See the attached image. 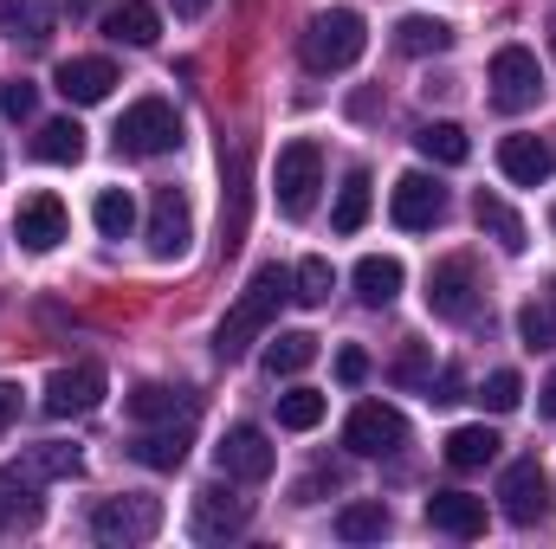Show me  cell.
<instances>
[{"label":"cell","instance_id":"cell-5","mask_svg":"<svg viewBox=\"0 0 556 549\" xmlns=\"http://www.w3.org/2000/svg\"><path fill=\"white\" fill-rule=\"evenodd\" d=\"M498 511H505L518 531H538V524H551V511H556L551 472H544L538 459H511V465H505V478H498Z\"/></svg>","mask_w":556,"mask_h":549},{"label":"cell","instance_id":"cell-17","mask_svg":"<svg viewBox=\"0 0 556 549\" xmlns=\"http://www.w3.org/2000/svg\"><path fill=\"white\" fill-rule=\"evenodd\" d=\"M427 531L459 537V544L485 537V498H472V491H433L427 498Z\"/></svg>","mask_w":556,"mask_h":549},{"label":"cell","instance_id":"cell-20","mask_svg":"<svg viewBox=\"0 0 556 549\" xmlns=\"http://www.w3.org/2000/svg\"><path fill=\"white\" fill-rule=\"evenodd\" d=\"M39 524V478L33 472H0V537H13V531H33Z\"/></svg>","mask_w":556,"mask_h":549},{"label":"cell","instance_id":"cell-13","mask_svg":"<svg viewBox=\"0 0 556 549\" xmlns=\"http://www.w3.org/2000/svg\"><path fill=\"white\" fill-rule=\"evenodd\" d=\"M220 472L227 478H240V485H260V478H273V465H278V452H273V439L260 433V426H233L220 446Z\"/></svg>","mask_w":556,"mask_h":549},{"label":"cell","instance_id":"cell-15","mask_svg":"<svg viewBox=\"0 0 556 549\" xmlns=\"http://www.w3.org/2000/svg\"><path fill=\"white\" fill-rule=\"evenodd\" d=\"M389 214H395L402 233H420V227H433V220L446 214V194H440L433 175H402L395 194H389Z\"/></svg>","mask_w":556,"mask_h":549},{"label":"cell","instance_id":"cell-29","mask_svg":"<svg viewBox=\"0 0 556 549\" xmlns=\"http://www.w3.org/2000/svg\"><path fill=\"white\" fill-rule=\"evenodd\" d=\"M415 149L427 155V162H440V168H459V162L472 155V142H466V130H459V124H420Z\"/></svg>","mask_w":556,"mask_h":549},{"label":"cell","instance_id":"cell-38","mask_svg":"<svg viewBox=\"0 0 556 549\" xmlns=\"http://www.w3.org/2000/svg\"><path fill=\"white\" fill-rule=\"evenodd\" d=\"M291 284H298V291H291L298 304H330V284H337V272H330V259H304V266L291 272Z\"/></svg>","mask_w":556,"mask_h":549},{"label":"cell","instance_id":"cell-39","mask_svg":"<svg viewBox=\"0 0 556 549\" xmlns=\"http://www.w3.org/2000/svg\"><path fill=\"white\" fill-rule=\"evenodd\" d=\"M33 111H39V85H26V78H7V85H0V117L26 124Z\"/></svg>","mask_w":556,"mask_h":549},{"label":"cell","instance_id":"cell-35","mask_svg":"<svg viewBox=\"0 0 556 549\" xmlns=\"http://www.w3.org/2000/svg\"><path fill=\"white\" fill-rule=\"evenodd\" d=\"M363 220H369V175H363V168H350V175H343V194H337L330 227H337V233H356Z\"/></svg>","mask_w":556,"mask_h":549},{"label":"cell","instance_id":"cell-41","mask_svg":"<svg viewBox=\"0 0 556 549\" xmlns=\"http://www.w3.org/2000/svg\"><path fill=\"white\" fill-rule=\"evenodd\" d=\"M363 375H369V356H363V349H343V356H337V382H343V388H356Z\"/></svg>","mask_w":556,"mask_h":549},{"label":"cell","instance_id":"cell-9","mask_svg":"<svg viewBox=\"0 0 556 549\" xmlns=\"http://www.w3.org/2000/svg\"><path fill=\"white\" fill-rule=\"evenodd\" d=\"M188 240H194V207H188V194L181 188H155L149 194V259H181L188 253Z\"/></svg>","mask_w":556,"mask_h":549},{"label":"cell","instance_id":"cell-47","mask_svg":"<svg viewBox=\"0 0 556 549\" xmlns=\"http://www.w3.org/2000/svg\"><path fill=\"white\" fill-rule=\"evenodd\" d=\"M551 52H556V20H551Z\"/></svg>","mask_w":556,"mask_h":549},{"label":"cell","instance_id":"cell-31","mask_svg":"<svg viewBox=\"0 0 556 549\" xmlns=\"http://www.w3.org/2000/svg\"><path fill=\"white\" fill-rule=\"evenodd\" d=\"M472 220H479V227H485L505 253H525V220H518L498 194H479V201H472Z\"/></svg>","mask_w":556,"mask_h":549},{"label":"cell","instance_id":"cell-48","mask_svg":"<svg viewBox=\"0 0 556 549\" xmlns=\"http://www.w3.org/2000/svg\"><path fill=\"white\" fill-rule=\"evenodd\" d=\"M551 227H556V214H551Z\"/></svg>","mask_w":556,"mask_h":549},{"label":"cell","instance_id":"cell-40","mask_svg":"<svg viewBox=\"0 0 556 549\" xmlns=\"http://www.w3.org/2000/svg\"><path fill=\"white\" fill-rule=\"evenodd\" d=\"M518 401H525V382H518L511 369H498V375L485 382V408H492V413H511Z\"/></svg>","mask_w":556,"mask_h":549},{"label":"cell","instance_id":"cell-28","mask_svg":"<svg viewBox=\"0 0 556 549\" xmlns=\"http://www.w3.org/2000/svg\"><path fill=\"white\" fill-rule=\"evenodd\" d=\"M317 362V336L311 330H285V336H273V349H266V375H304Z\"/></svg>","mask_w":556,"mask_h":549},{"label":"cell","instance_id":"cell-21","mask_svg":"<svg viewBox=\"0 0 556 549\" xmlns=\"http://www.w3.org/2000/svg\"><path fill=\"white\" fill-rule=\"evenodd\" d=\"M402 259H389V253H369V259H356V297L369 304V310H389L395 297H402Z\"/></svg>","mask_w":556,"mask_h":549},{"label":"cell","instance_id":"cell-27","mask_svg":"<svg viewBox=\"0 0 556 549\" xmlns=\"http://www.w3.org/2000/svg\"><path fill=\"white\" fill-rule=\"evenodd\" d=\"M0 26H7V39L46 46V33H52V7H46V0H0Z\"/></svg>","mask_w":556,"mask_h":549},{"label":"cell","instance_id":"cell-37","mask_svg":"<svg viewBox=\"0 0 556 549\" xmlns=\"http://www.w3.org/2000/svg\"><path fill=\"white\" fill-rule=\"evenodd\" d=\"M317 420H324V395H317V388H291V395H278V426L311 433Z\"/></svg>","mask_w":556,"mask_h":549},{"label":"cell","instance_id":"cell-25","mask_svg":"<svg viewBox=\"0 0 556 549\" xmlns=\"http://www.w3.org/2000/svg\"><path fill=\"white\" fill-rule=\"evenodd\" d=\"M498 459V433L492 426H453L446 433V465L453 472H479V465H492Z\"/></svg>","mask_w":556,"mask_h":549},{"label":"cell","instance_id":"cell-10","mask_svg":"<svg viewBox=\"0 0 556 549\" xmlns=\"http://www.w3.org/2000/svg\"><path fill=\"white\" fill-rule=\"evenodd\" d=\"M343 446H350L356 459H389V452L408 446V420L395 408H382V401H363V408L343 420Z\"/></svg>","mask_w":556,"mask_h":549},{"label":"cell","instance_id":"cell-4","mask_svg":"<svg viewBox=\"0 0 556 549\" xmlns=\"http://www.w3.org/2000/svg\"><path fill=\"white\" fill-rule=\"evenodd\" d=\"M175 142H181V117H175V104H168V98H137V104L124 111V124H117V149H124V155H137V162L168 155Z\"/></svg>","mask_w":556,"mask_h":549},{"label":"cell","instance_id":"cell-33","mask_svg":"<svg viewBox=\"0 0 556 549\" xmlns=\"http://www.w3.org/2000/svg\"><path fill=\"white\" fill-rule=\"evenodd\" d=\"M78 446H65V439H46V446H33L26 459H20V472H33V478H78Z\"/></svg>","mask_w":556,"mask_h":549},{"label":"cell","instance_id":"cell-11","mask_svg":"<svg viewBox=\"0 0 556 549\" xmlns=\"http://www.w3.org/2000/svg\"><path fill=\"white\" fill-rule=\"evenodd\" d=\"M247 518H253V505H247L240 491H227V485H201V491H194L188 537H194V544H227V537L247 531Z\"/></svg>","mask_w":556,"mask_h":549},{"label":"cell","instance_id":"cell-12","mask_svg":"<svg viewBox=\"0 0 556 549\" xmlns=\"http://www.w3.org/2000/svg\"><path fill=\"white\" fill-rule=\"evenodd\" d=\"M104 362H72V369H52V382H46V413L52 420H78V413H91L104 401Z\"/></svg>","mask_w":556,"mask_h":549},{"label":"cell","instance_id":"cell-19","mask_svg":"<svg viewBox=\"0 0 556 549\" xmlns=\"http://www.w3.org/2000/svg\"><path fill=\"white\" fill-rule=\"evenodd\" d=\"M498 168H505V181H518V188H538V181H551L556 175V149L538 137H505L498 142Z\"/></svg>","mask_w":556,"mask_h":549},{"label":"cell","instance_id":"cell-16","mask_svg":"<svg viewBox=\"0 0 556 549\" xmlns=\"http://www.w3.org/2000/svg\"><path fill=\"white\" fill-rule=\"evenodd\" d=\"M13 233H20L26 253H52L65 240V201L59 194H26L20 214H13Z\"/></svg>","mask_w":556,"mask_h":549},{"label":"cell","instance_id":"cell-30","mask_svg":"<svg viewBox=\"0 0 556 549\" xmlns=\"http://www.w3.org/2000/svg\"><path fill=\"white\" fill-rule=\"evenodd\" d=\"M518 336H525V349H556V278H551V291H538L518 310Z\"/></svg>","mask_w":556,"mask_h":549},{"label":"cell","instance_id":"cell-8","mask_svg":"<svg viewBox=\"0 0 556 549\" xmlns=\"http://www.w3.org/2000/svg\"><path fill=\"white\" fill-rule=\"evenodd\" d=\"M427 310L446 317V323H472L479 317V266L466 253H453V259H440L427 272Z\"/></svg>","mask_w":556,"mask_h":549},{"label":"cell","instance_id":"cell-2","mask_svg":"<svg viewBox=\"0 0 556 549\" xmlns=\"http://www.w3.org/2000/svg\"><path fill=\"white\" fill-rule=\"evenodd\" d=\"M363 46H369V26L350 7H330V13H317L304 26V65L311 72H350L363 59Z\"/></svg>","mask_w":556,"mask_h":549},{"label":"cell","instance_id":"cell-24","mask_svg":"<svg viewBox=\"0 0 556 549\" xmlns=\"http://www.w3.org/2000/svg\"><path fill=\"white\" fill-rule=\"evenodd\" d=\"M104 33H111L117 46H155V33H162V13H155L149 0H117V7L104 13Z\"/></svg>","mask_w":556,"mask_h":549},{"label":"cell","instance_id":"cell-14","mask_svg":"<svg viewBox=\"0 0 556 549\" xmlns=\"http://www.w3.org/2000/svg\"><path fill=\"white\" fill-rule=\"evenodd\" d=\"M194 446V420H149L137 439H130V459L149 465V472H175Z\"/></svg>","mask_w":556,"mask_h":549},{"label":"cell","instance_id":"cell-42","mask_svg":"<svg viewBox=\"0 0 556 549\" xmlns=\"http://www.w3.org/2000/svg\"><path fill=\"white\" fill-rule=\"evenodd\" d=\"M427 375V349H408L402 362H395V382H420Z\"/></svg>","mask_w":556,"mask_h":549},{"label":"cell","instance_id":"cell-7","mask_svg":"<svg viewBox=\"0 0 556 549\" xmlns=\"http://www.w3.org/2000/svg\"><path fill=\"white\" fill-rule=\"evenodd\" d=\"M162 531V505L155 498H104L91 511V537L104 549H137Z\"/></svg>","mask_w":556,"mask_h":549},{"label":"cell","instance_id":"cell-32","mask_svg":"<svg viewBox=\"0 0 556 549\" xmlns=\"http://www.w3.org/2000/svg\"><path fill=\"white\" fill-rule=\"evenodd\" d=\"M337 537L343 544H382L389 537V505H343L337 511Z\"/></svg>","mask_w":556,"mask_h":549},{"label":"cell","instance_id":"cell-43","mask_svg":"<svg viewBox=\"0 0 556 549\" xmlns=\"http://www.w3.org/2000/svg\"><path fill=\"white\" fill-rule=\"evenodd\" d=\"M13 420H20V388H13V382H0V433H7Z\"/></svg>","mask_w":556,"mask_h":549},{"label":"cell","instance_id":"cell-45","mask_svg":"<svg viewBox=\"0 0 556 549\" xmlns=\"http://www.w3.org/2000/svg\"><path fill=\"white\" fill-rule=\"evenodd\" d=\"M538 408H544V413H551V420H556V375H551V382H544V395H538Z\"/></svg>","mask_w":556,"mask_h":549},{"label":"cell","instance_id":"cell-34","mask_svg":"<svg viewBox=\"0 0 556 549\" xmlns=\"http://www.w3.org/2000/svg\"><path fill=\"white\" fill-rule=\"evenodd\" d=\"M220 168H227V188H233V207H227V253H233L247 240V149L220 155Z\"/></svg>","mask_w":556,"mask_h":549},{"label":"cell","instance_id":"cell-36","mask_svg":"<svg viewBox=\"0 0 556 549\" xmlns=\"http://www.w3.org/2000/svg\"><path fill=\"white\" fill-rule=\"evenodd\" d=\"M91 220H98V233H104V240H124V233L137 227V201H130L124 188H104V194H98V207H91Z\"/></svg>","mask_w":556,"mask_h":549},{"label":"cell","instance_id":"cell-22","mask_svg":"<svg viewBox=\"0 0 556 549\" xmlns=\"http://www.w3.org/2000/svg\"><path fill=\"white\" fill-rule=\"evenodd\" d=\"M446 46H453V26H446V20H433V13L395 20V52H402V59H440Z\"/></svg>","mask_w":556,"mask_h":549},{"label":"cell","instance_id":"cell-26","mask_svg":"<svg viewBox=\"0 0 556 549\" xmlns=\"http://www.w3.org/2000/svg\"><path fill=\"white\" fill-rule=\"evenodd\" d=\"M33 155H39V162H52V168H72V162H85V130H78L72 117H59V124H39Z\"/></svg>","mask_w":556,"mask_h":549},{"label":"cell","instance_id":"cell-44","mask_svg":"<svg viewBox=\"0 0 556 549\" xmlns=\"http://www.w3.org/2000/svg\"><path fill=\"white\" fill-rule=\"evenodd\" d=\"M175 13H181V20H201V13H207V0H175Z\"/></svg>","mask_w":556,"mask_h":549},{"label":"cell","instance_id":"cell-1","mask_svg":"<svg viewBox=\"0 0 556 549\" xmlns=\"http://www.w3.org/2000/svg\"><path fill=\"white\" fill-rule=\"evenodd\" d=\"M285 297H291V272H285V266H260V272L247 278L240 304L220 317V330H214V356H220V362H240V356L273 330V317H278Z\"/></svg>","mask_w":556,"mask_h":549},{"label":"cell","instance_id":"cell-6","mask_svg":"<svg viewBox=\"0 0 556 549\" xmlns=\"http://www.w3.org/2000/svg\"><path fill=\"white\" fill-rule=\"evenodd\" d=\"M544 98V65H538V52L531 46H498L492 52V104L505 111V117H518V111H531Z\"/></svg>","mask_w":556,"mask_h":549},{"label":"cell","instance_id":"cell-18","mask_svg":"<svg viewBox=\"0 0 556 549\" xmlns=\"http://www.w3.org/2000/svg\"><path fill=\"white\" fill-rule=\"evenodd\" d=\"M52 85H59L65 104H104L111 85H117V65H111V59H65Z\"/></svg>","mask_w":556,"mask_h":549},{"label":"cell","instance_id":"cell-46","mask_svg":"<svg viewBox=\"0 0 556 549\" xmlns=\"http://www.w3.org/2000/svg\"><path fill=\"white\" fill-rule=\"evenodd\" d=\"M91 7H98V0H72V13H91Z\"/></svg>","mask_w":556,"mask_h":549},{"label":"cell","instance_id":"cell-3","mask_svg":"<svg viewBox=\"0 0 556 549\" xmlns=\"http://www.w3.org/2000/svg\"><path fill=\"white\" fill-rule=\"evenodd\" d=\"M273 188H278V214L285 220H304L317 207V188H324V149L311 137L285 142L278 149V168H273Z\"/></svg>","mask_w":556,"mask_h":549},{"label":"cell","instance_id":"cell-23","mask_svg":"<svg viewBox=\"0 0 556 549\" xmlns=\"http://www.w3.org/2000/svg\"><path fill=\"white\" fill-rule=\"evenodd\" d=\"M124 408H130V420H194V395L188 388H162V382H142L137 395H124Z\"/></svg>","mask_w":556,"mask_h":549}]
</instances>
